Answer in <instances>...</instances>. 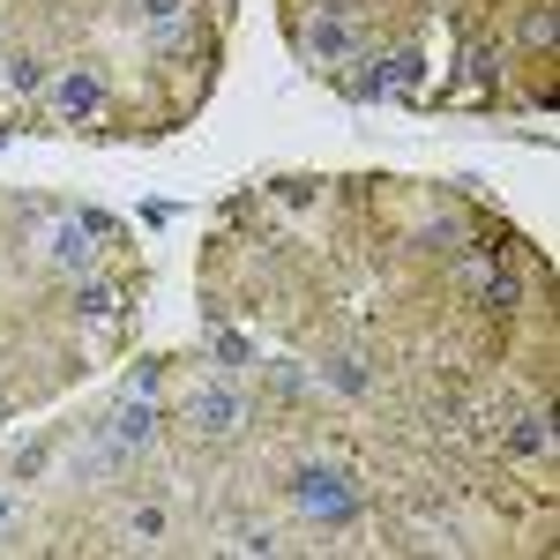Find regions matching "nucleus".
I'll use <instances>...</instances> for the list:
<instances>
[{
	"label": "nucleus",
	"mask_w": 560,
	"mask_h": 560,
	"mask_svg": "<svg viewBox=\"0 0 560 560\" xmlns=\"http://www.w3.org/2000/svg\"><path fill=\"white\" fill-rule=\"evenodd\" d=\"M300 45L337 68V60H359V23H351V0H314V15L300 23Z\"/></svg>",
	"instance_id": "1"
},
{
	"label": "nucleus",
	"mask_w": 560,
	"mask_h": 560,
	"mask_svg": "<svg viewBox=\"0 0 560 560\" xmlns=\"http://www.w3.org/2000/svg\"><path fill=\"white\" fill-rule=\"evenodd\" d=\"M292 501H300L314 523H359V486L345 471H322V464H306L292 478Z\"/></svg>",
	"instance_id": "2"
},
{
	"label": "nucleus",
	"mask_w": 560,
	"mask_h": 560,
	"mask_svg": "<svg viewBox=\"0 0 560 560\" xmlns=\"http://www.w3.org/2000/svg\"><path fill=\"white\" fill-rule=\"evenodd\" d=\"M52 105H60V120H97V113H105V83H97L90 68H68V75L52 83Z\"/></svg>",
	"instance_id": "3"
},
{
	"label": "nucleus",
	"mask_w": 560,
	"mask_h": 560,
	"mask_svg": "<svg viewBox=\"0 0 560 560\" xmlns=\"http://www.w3.org/2000/svg\"><path fill=\"white\" fill-rule=\"evenodd\" d=\"M374 75H382V90H396L404 105H419V83H427V60H419V45H396V52H382V60H374Z\"/></svg>",
	"instance_id": "4"
},
{
	"label": "nucleus",
	"mask_w": 560,
	"mask_h": 560,
	"mask_svg": "<svg viewBox=\"0 0 560 560\" xmlns=\"http://www.w3.org/2000/svg\"><path fill=\"white\" fill-rule=\"evenodd\" d=\"M45 255H52V269H90V224L75 217V224H52V240H45Z\"/></svg>",
	"instance_id": "5"
},
{
	"label": "nucleus",
	"mask_w": 560,
	"mask_h": 560,
	"mask_svg": "<svg viewBox=\"0 0 560 560\" xmlns=\"http://www.w3.org/2000/svg\"><path fill=\"white\" fill-rule=\"evenodd\" d=\"M150 433H158V404H150V396H128V404L113 411V441H120V448H142Z\"/></svg>",
	"instance_id": "6"
},
{
	"label": "nucleus",
	"mask_w": 560,
	"mask_h": 560,
	"mask_svg": "<svg viewBox=\"0 0 560 560\" xmlns=\"http://www.w3.org/2000/svg\"><path fill=\"white\" fill-rule=\"evenodd\" d=\"M195 419L210 433H232V427H247V404H240L232 388H202V396H195Z\"/></svg>",
	"instance_id": "7"
},
{
	"label": "nucleus",
	"mask_w": 560,
	"mask_h": 560,
	"mask_svg": "<svg viewBox=\"0 0 560 560\" xmlns=\"http://www.w3.org/2000/svg\"><path fill=\"white\" fill-rule=\"evenodd\" d=\"M120 23H150V31H165V23H187V0H120Z\"/></svg>",
	"instance_id": "8"
},
{
	"label": "nucleus",
	"mask_w": 560,
	"mask_h": 560,
	"mask_svg": "<svg viewBox=\"0 0 560 560\" xmlns=\"http://www.w3.org/2000/svg\"><path fill=\"white\" fill-rule=\"evenodd\" d=\"M509 448H516V456H546V448H553V427H546V411H523L516 433H509Z\"/></svg>",
	"instance_id": "9"
},
{
	"label": "nucleus",
	"mask_w": 560,
	"mask_h": 560,
	"mask_svg": "<svg viewBox=\"0 0 560 560\" xmlns=\"http://www.w3.org/2000/svg\"><path fill=\"white\" fill-rule=\"evenodd\" d=\"M210 359H217V366H224V374H240V366L255 359V345H247L240 329H217V337H210Z\"/></svg>",
	"instance_id": "10"
},
{
	"label": "nucleus",
	"mask_w": 560,
	"mask_h": 560,
	"mask_svg": "<svg viewBox=\"0 0 560 560\" xmlns=\"http://www.w3.org/2000/svg\"><path fill=\"white\" fill-rule=\"evenodd\" d=\"M8 90H23V97L45 90V60H38V52H15V60H8Z\"/></svg>",
	"instance_id": "11"
},
{
	"label": "nucleus",
	"mask_w": 560,
	"mask_h": 560,
	"mask_svg": "<svg viewBox=\"0 0 560 560\" xmlns=\"http://www.w3.org/2000/svg\"><path fill=\"white\" fill-rule=\"evenodd\" d=\"M75 306H83V314H105V306H113V284H83Z\"/></svg>",
	"instance_id": "12"
},
{
	"label": "nucleus",
	"mask_w": 560,
	"mask_h": 560,
	"mask_svg": "<svg viewBox=\"0 0 560 560\" xmlns=\"http://www.w3.org/2000/svg\"><path fill=\"white\" fill-rule=\"evenodd\" d=\"M486 292H493V306H516V300H523V284H516V277H509V269H501V277H493Z\"/></svg>",
	"instance_id": "13"
},
{
	"label": "nucleus",
	"mask_w": 560,
	"mask_h": 560,
	"mask_svg": "<svg viewBox=\"0 0 560 560\" xmlns=\"http://www.w3.org/2000/svg\"><path fill=\"white\" fill-rule=\"evenodd\" d=\"M329 374H337V388H366V366H351V359H337Z\"/></svg>",
	"instance_id": "14"
},
{
	"label": "nucleus",
	"mask_w": 560,
	"mask_h": 560,
	"mask_svg": "<svg viewBox=\"0 0 560 560\" xmlns=\"http://www.w3.org/2000/svg\"><path fill=\"white\" fill-rule=\"evenodd\" d=\"M0 523H8V493H0Z\"/></svg>",
	"instance_id": "15"
}]
</instances>
